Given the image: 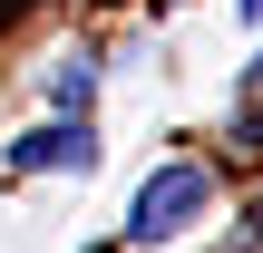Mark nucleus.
<instances>
[{
    "label": "nucleus",
    "instance_id": "f03ea898",
    "mask_svg": "<svg viewBox=\"0 0 263 253\" xmlns=\"http://www.w3.org/2000/svg\"><path fill=\"white\" fill-rule=\"evenodd\" d=\"M10 166H20V176H88V166H98V127H88V117L29 127V137L10 146Z\"/></svg>",
    "mask_w": 263,
    "mask_h": 253
},
{
    "label": "nucleus",
    "instance_id": "f257e3e1",
    "mask_svg": "<svg viewBox=\"0 0 263 253\" xmlns=\"http://www.w3.org/2000/svg\"><path fill=\"white\" fill-rule=\"evenodd\" d=\"M215 215V176L205 166H156L137 195H127V244H176Z\"/></svg>",
    "mask_w": 263,
    "mask_h": 253
},
{
    "label": "nucleus",
    "instance_id": "39448f33",
    "mask_svg": "<svg viewBox=\"0 0 263 253\" xmlns=\"http://www.w3.org/2000/svg\"><path fill=\"white\" fill-rule=\"evenodd\" d=\"M234 10H244V20H263V0H234Z\"/></svg>",
    "mask_w": 263,
    "mask_h": 253
},
{
    "label": "nucleus",
    "instance_id": "20e7f679",
    "mask_svg": "<svg viewBox=\"0 0 263 253\" xmlns=\"http://www.w3.org/2000/svg\"><path fill=\"white\" fill-rule=\"evenodd\" d=\"M244 146H263V107H254V117H244Z\"/></svg>",
    "mask_w": 263,
    "mask_h": 253
},
{
    "label": "nucleus",
    "instance_id": "7ed1b4c3",
    "mask_svg": "<svg viewBox=\"0 0 263 253\" xmlns=\"http://www.w3.org/2000/svg\"><path fill=\"white\" fill-rule=\"evenodd\" d=\"M39 88H49V107H59V117H88V98H98V59H88V49H59Z\"/></svg>",
    "mask_w": 263,
    "mask_h": 253
},
{
    "label": "nucleus",
    "instance_id": "423d86ee",
    "mask_svg": "<svg viewBox=\"0 0 263 253\" xmlns=\"http://www.w3.org/2000/svg\"><path fill=\"white\" fill-rule=\"evenodd\" d=\"M244 88H263V59H254V68H244Z\"/></svg>",
    "mask_w": 263,
    "mask_h": 253
}]
</instances>
